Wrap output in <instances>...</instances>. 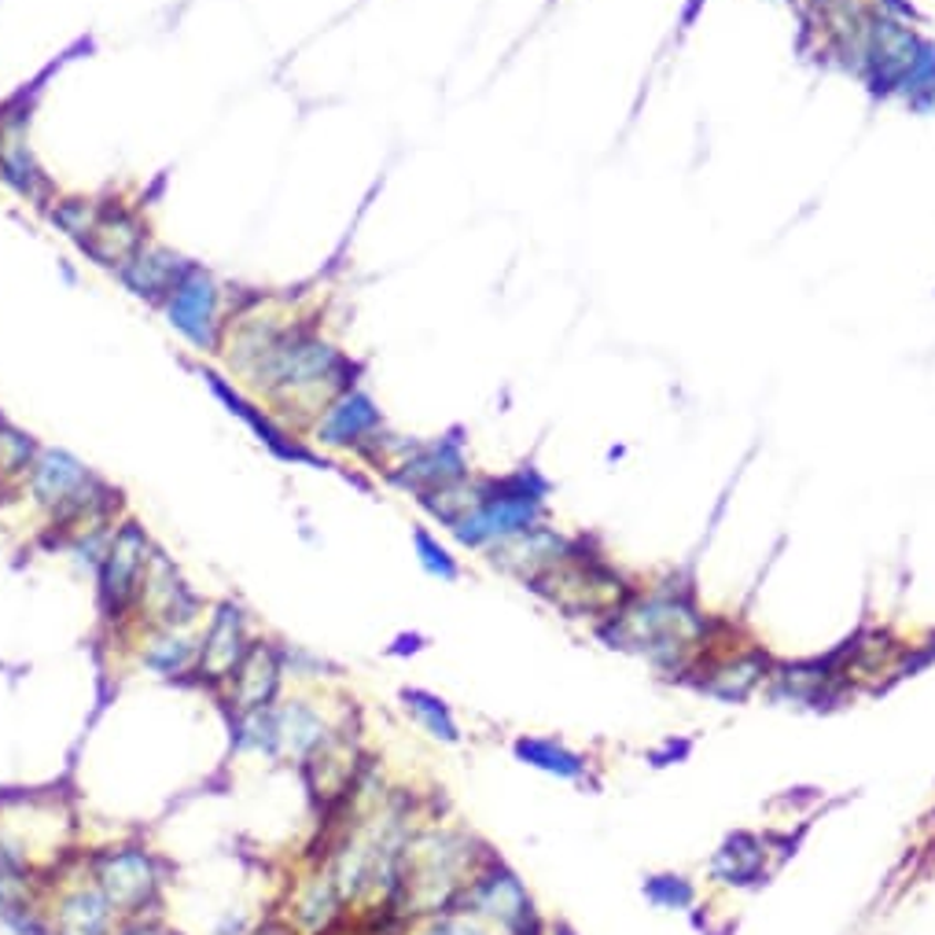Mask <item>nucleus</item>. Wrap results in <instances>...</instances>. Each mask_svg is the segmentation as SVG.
Here are the masks:
<instances>
[{"instance_id":"nucleus-7","label":"nucleus","mask_w":935,"mask_h":935,"mask_svg":"<svg viewBox=\"0 0 935 935\" xmlns=\"http://www.w3.org/2000/svg\"><path fill=\"white\" fill-rule=\"evenodd\" d=\"M284 678H288L284 645H277V641H269V637H254L221 696L232 704V715L258 711V707H269L280 700Z\"/></svg>"},{"instance_id":"nucleus-4","label":"nucleus","mask_w":935,"mask_h":935,"mask_svg":"<svg viewBox=\"0 0 935 935\" xmlns=\"http://www.w3.org/2000/svg\"><path fill=\"white\" fill-rule=\"evenodd\" d=\"M196 641L199 652H196V671H191V685L221 696L254 641L251 630H247V612L236 601L210 604L207 626H202V634Z\"/></svg>"},{"instance_id":"nucleus-19","label":"nucleus","mask_w":935,"mask_h":935,"mask_svg":"<svg viewBox=\"0 0 935 935\" xmlns=\"http://www.w3.org/2000/svg\"><path fill=\"white\" fill-rule=\"evenodd\" d=\"M44 214H49V221L60 232L71 236L74 243H85L89 232H93V225H96L100 202L85 199V196H60V199H52V207Z\"/></svg>"},{"instance_id":"nucleus-6","label":"nucleus","mask_w":935,"mask_h":935,"mask_svg":"<svg viewBox=\"0 0 935 935\" xmlns=\"http://www.w3.org/2000/svg\"><path fill=\"white\" fill-rule=\"evenodd\" d=\"M202 596L181 579L177 563L155 546L148 560V574H144L141 607H137V626H170L188 630L202 619Z\"/></svg>"},{"instance_id":"nucleus-29","label":"nucleus","mask_w":935,"mask_h":935,"mask_svg":"<svg viewBox=\"0 0 935 935\" xmlns=\"http://www.w3.org/2000/svg\"><path fill=\"white\" fill-rule=\"evenodd\" d=\"M932 656H935V648H932Z\"/></svg>"},{"instance_id":"nucleus-3","label":"nucleus","mask_w":935,"mask_h":935,"mask_svg":"<svg viewBox=\"0 0 935 935\" xmlns=\"http://www.w3.org/2000/svg\"><path fill=\"white\" fill-rule=\"evenodd\" d=\"M221 307H225V291L218 288V280L202 266L191 262L188 273L177 280L174 295L166 299L163 313L170 321V329L181 332L199 354H221L225 332H229Z\"/></svg>"},{"instance_id":"nucleus-8","label":"nucleus","mask_w":935,"mask_h":935,"mask_svg":"<svg viewBox=\"0 0 935 935\" xmlns=\"http://www.w3.org/2000/svg\"><path fill=\"white\" fill-rule=\"evenodd\" d=\"M460 432L438 438V443H416L409 449V457L398 460V465L387 468V479L394 482L398 490H409V494H427L435 487H446V482H457L468 476V460H465V449H460Z\"/></svg>"},{"instance_id":"nucleus-14","label":"nucleus","mask_w":935,"mask_h":935,"mask_svg":"<svg viewBox=\"0 0 935 935\" xmlns=\"http://www.w3.org/2000/svg\"><path fill=\"white\" fill-rule=\"evenodd\" d=\"M196 652H199V641L191 637L188 630L144 626L141 663L166 682H185V678L191 682V671H196Z\"/></svg>"},{"instance_id":"nucleus-26","label":"nucleus","mask_w":935,"mask_h":935,"mask_svg":"<svg viewBox=\"0 0 935 935\" xmlns=\"http://www.w3.org/2000/svg\"><path fill=\"white\" fill-rule=\"evenodd\" d=\"M553 935H579V932H574V928L568 925V921H557V925H553Z\"/></svg>"},{"instance_id":"nucleus-10","label":"nucleus","mask_w":935,"mask_h":935,"mask_svg":"<svg viewBox=\"0 0 935 935\" xmlns=\"http://www.w3.org/2000/svg\"><path fill=\"white\" fill-rule=\"evenodd\" d=\"M148 221H141L137 210L122 207V202H104L96 214V225L93 232H89L82 247V254H89L100 269H111V273H118L122 266L129 262L133 254L141 251L144 243H148Z\"/></svg>"},{"instance_id":"nucleus-11","label":"nucleus","mask_w":935,"mask_h":935,"mask_svg":"<svg viewBox=\"0 0 935 935\" xmlns=\"http://www.w3.org/2000/svg\"><path fill=\"white\" fill-rule=\"evenodd\" d=\"M49 921L52 935H115L122 917L93 881H74L55 892Z\"/></svg>"},{"instance_id":"nucleus-5","label":"nucleus","mask_w":935,"mask_h":935,"mask_svg":"<svg viewBox=\"0 0 935 935\" xmlns=\"http://www.w3.org/2000/svg\"><path fill=\"white\" fill-rule=\"evenodd\" d=\"M199 376L210 387L214 398H218L232 416H240V420L254 432L258 443H262L277 460H288V465H307V468H332L329 460H324L321 454H313V449L302 443V438L291 432V427L280 420V416L262 409V405L247 402L243 394L236 391L232 380H225L221 373H214V368H199Z\"/></svg>"},{"instance_id":"nucleus-23","label":"nucleus","mask_w":935,"mask_h":935,"mask_svg":"<svg viewBox=\"0 0 935 935\" xmlns=\"http://www.w3.org/2000/svg\"><path fill=\"white\" fill-rule=\"evenodd\" d=\"M115 935H177V932L166 925L163 914H148V917H122Z\"/></svg>"},{"instance_id":"nucleus-12","label":"nucleus","mask_w":935,"mask_h":935,"mask_svg":"<svg viewBox=\"0 0 935 935\" xmlns=\"http://www.w3.org/2000/svg\"><path fill=\"white\" fill-rule=\"evenodd\" d=\"M188 258L170 251V247H159V243H144L137 254L129 258L126 266L118 269V280L126 284L129 295L144 299L148 307H166V299L174 295L177 280L188 273Z\"/></svg>"},{"instance_id":"nucleus-18","label":"nucleus","mask_w":935,"mask_h":935,"mask_svg":"<svg viewBox=\"0 0 935 935\" xmlns=\"http://www.w3.org/2000/svg\"><path fill=\"white\" fill-rule=\"evenodd\" d=\"M766 663H770V656H766L762 648L745 652V656H737L729 667L718 671L711 682H700V689L718 696V700H726V704H737V700H745L755 685H759Z\"/></svg>"},{"instance_id":"nucleus-2","label":"nucleus","mask_w":935,"mask_h":935,"mask_svg":"<svg viewBox=\"0 0 935 935\" xmlns=\"http://www.w3.org/2000/svg\"><path fill=\"white\" fill-rule=\"evenodd\" d=\"M155 553L148 531L137 520H118L115 534L104 549L96 574V607L104 615L107 626H137V607L144 574H148V560Z\"/></svg>"},{"instance_id":"nucleus-21","label":"nucleus","mask_w":935,"mask_h":935,"mask_svg":"<svg viewBox=\"0 0 935 935\" xmlns=\"http://www.w3.org/2000/svg\"><path fill=\"white\" fill-rule=\"evenodd\" d=\"M641 892L652 906L659 910H689L696 903V887L685 881L678 873H656V876H645V884H641Z\"/></svg>"},{"instance_id":"nucleus-1","label":"nucleus","mask_w":935,"mask_h":935,"mask_svg":"<svg viewBox=\"0 0 935 935\" xmlns=\"http://www.w3.org/2000/svg\"><path fill=\"white\" fill-rule=\"evenodd\" d=\"M85 876L104 892L118 917H148L163 910L166 873L144 843H111L89 851Z\"/></svg>"},{"instance_id":"nucleus-16","label":"nucleus","mask_w":935,"mask_h":935,"mask_svg":"<svg viewBox=\"0 0 935 935\" xmlns=\"http://www.w3.org/2000/svg\"><path fill=\"white\" fill-rule=\"evenodd\" d=\"M762 859H766V843L759 837H751V832H734V837H726L723 851L715 854L711 862V873L715 881L723 884H759L762 873Z\"/></svg>"},{"instance_id":"nucleus-27","label":"nucleus","mask_w":935,"mask_h":935,"mask_svg":"<svg viewBox=\"0 0 935 935\" xmlns=\"http://www.w3.org/2000/svg\"><path fill=\"white\" fill-rule=\"evenodd\" d=\"M8 498H11V482H8L4 476H0V505H4Z\"/></svg>"},{"instance_id":"nucleus-15","label":"nucleus","mask_w":935,"mask_h":935,"mask_svg":"<svg viewBox=\"0 0 935 935\" xmlns=\"http://www.w3.org/2000/svg\"><path fill=\"white\" fill-rule=\"evenodd\" d=\"M512 755L520 759L523 766H531V770H542V773H553L560 781H582L585 777V759L579 751H571L568 745H560L553 737H534V734H523L512 740Z\"/></svg>"},{"instance_id":"nucleus-28","label":"nucleus","mask_w":935,"mask_h":935,"mask_svg":"<svg viewBox=\"0 0 935 935\" xmlns=\"http://www.w3.org/2000/svg\"><path fill=\"white\" fill-rule=\"evenodd\" d=\"M0 420H4V413H0Z\"/></svg>"},{"instance_id":"nucleus-24","label":"nucleus","mask_w":935,"mask_h":935,"mask_svg":"<svg viewBox=\"0 0 935 935\" xmlns=\"http://www.w3.org/2000/svg\"><path fill=\"white\" fill-rule=\"evenodd\" d=\"M689 751H693V740H663V748L648 751V762L652 766H671V762L689 759Z\"/></svg>"},{"instance_id":"nucleus-13","label":"nucleus","mask_w":935,"mask_h":935,"mask_svg":"<svg viewBox=\"0 0 935 935\" xmlns=\"http://www.w3.org/2000/svg\"><path fill=\"white\" fill-rule=\"evenodd\" d=\"M273 718H277L280 759H295L302 766L335 740V729L329 718L321 715V707H313L310 700H302V696L277 700Z\"/></svg>"},{"instance_id":"nucleus-9","label":"nucleus","mask_w":935,"mask_h":935,"mask_svg":"<svg viewBox=\"0 0 935 935\" xmlns=\"http://www.w3.org/2000/svg\"><path fill=\"white\" fill-rule=\"evenodd\" d=\"M310 432H313V443L318 446L351 449V454H357L368 438H373L376 432H383V413L376 409V402L368 398L362 387H351L335 402L324 405L318 420L310 424Z\"/></svg>"},{"instance_id":"nucleus-25","label":"nucleus","mask_w":935,"mask_h":935,"mask_svg":"<svg viewBox=\"0 0 935 935\" xmlns=\"http://www.w3.org/2000/svg\"><path fill=\"white\" fill-rule=\"evenodd\" d=\"M424 648H427V637L413 630V634H398V637L391 641L387 656H416V652H424Z\"/></svg>"},{"instance_id":"nucleus-20","label":"nucleus","mask_w":935,"mask_h":935,"mask_svg":"<svg viewBox=\"0 0 935 935\" xmlns=\"http://www.w3.org/2000/svg\"><path fill=\"white\" fill-rule=\"evenodd\" d=\"M38 443H33V435H27L22 427H15L4 416L0 420V476L8 482L11 479H27V471L33 465V457H38Z\"/></svg>"},{"instance_id":"nucleus-17","label":"nucleus","mask_w":935,"mask_h":935,"mask_svg":"<svg viewBox=\"0 0 935 935\" xmlns=\"http://www.w3.org/2000/svg\"><path fill=\"white\" fill-rule=\"evenodd\" d=\"M398 700L405 707V715L413 718L416 726L424 729L432 740H443V745H460V726L454 718V707H449L443 696L416 689V685H402Z\"/></svg>"},{"instance_id":"nucleus-22","label":"nucleus","mask_w":935,"mask_h":935,"mask_svg":"<svg viewBox=\"0 0 935 935\" xmlns=\"http://www.w3.org/2000/svg\"><path fill=\"white\" fill-rule=\"evenodd\" d=\"M413 549L420 557V568L438 582H457L460 579V563L449 557V549L438 542V538L427 531V527H416L413 531Z\"/></svg>"}]
</instances>
